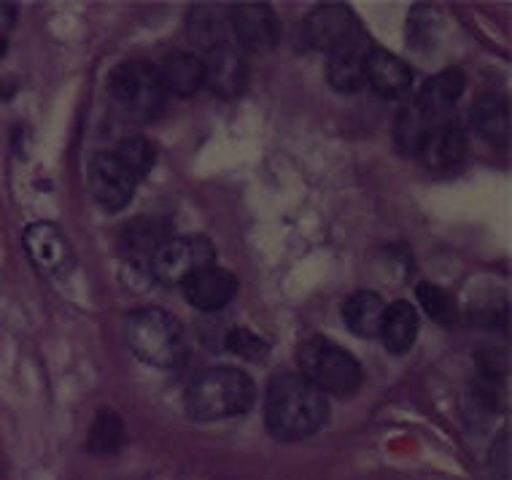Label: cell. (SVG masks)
I'll use <instances>...</instances> for the list:
<instances>
[{
	"label": "cell",
	"instance_id": "6da1fadb",
	"mask_svg": "<svg viewBox=\"0 0 512 480\" xmlns=\"http://www.w3.org/2000/svg\"><path fill=\"white\" fill-rule=\"evenodd\" d=\"M329 402L300 373H278L267 386L265 424L283 443L316 435L327 424Z\"/></svg>",
	"mask_w": 512,
	"mask_h": 480
},
{
	"label": "cell",
	"instance_id": "7a4b0ae2",
	"mask_svg": "<svg viewBox=\"0 0 512 480\" xmlns=\"http://www.w3.org/2000/svg\"><path fill=\"white\" fill-rule=\"evenodd\" d=\"M254 400V381L238 367H211L197 375L184 394L186 413L203 424L243 416L251 410Z\"/></svg>",
	"mask_w": 512,
	"mask_h": 480
},
{
	"label": "cell",
	"instance_id": "3957f363",
	"mask_svg": "<svg viewBox=\"0 0 512 480\" xmlns=\"http://www.w3.org/2000/svg\"><path fill=\"white\" fill-rule=\"evenodd\" d=\"M297 365L302 378L324 397H351L362 386V367L354 354L324 335L302 343L297 351Z\"/></svg>",
	"mask_w": 512,
	"mask_h": 480
},
{
	"label": "cell",
	"instance_id": "277c9868",
	"mask_svg": "<svg viewBox=\"0 0 512 480\" xmlns=\"http://www.w3.org/2000/svg\"><path fill=\"white\" fill-rule=\"evenodd\" d=\"M127 343L133 354L151 367H176L184 362L186 338L184 329L162 308L146 305L130 313L127 319Z\"/></svg>",
	"mask_w": 512,
	"mask_h": 480
},
{
	"label": "cell",
	"instance_id": "5b68a950",
	"mask_svg": "<svg viewBox=\"0 0 512 480\" xmlns=\"http://www.w3.org/2000/svg\"><path fill=\"white\" fill-rule=\"evenodd\" d=\"M108 89L116 103L138 119H154L165 106V95H168L159 79L157 65L146 60H127L116 65L111 71Z\"/></svg>",
	"mask_w": 512,
	"mask_h": 480
},
{
	"label": "cell",
	"instance_id": "8992f818",
	"mask_svg": "<svg viewBox=\"0 0 512 480\" xmlns=\"http://www.w3.org/2000/svg\"><path fill=\"white\" fill-rule=\"evenodd\" d=\"M216 251L213 243L203 235H181V238L165 240L154 257H151V273L159 284L184 286L197 273L213 267Z\"/></svg>",
	"mask_w": 512,
	"mask_h": 480
},
{
	"label": "cell",
	"instance_id": "52a82bcc",
	"mask_svg": "<svg viewBox=\"0 0 512 480\" xmlns=\"http://www.w3.org/2000/svg\"><path fill=\"white\" fill-rule=\"evenodd\" d=\"M359 22H356L354 11L343 6V3H321L313 11H308L305 25H302V36L313 49L318 52H337L343 46L359 41L356 36Z\"/></svg>",
	"mask_w": 512,
	"mask_h": 480
},
{
	"label": "cell",
	"instance_id": "ba28073f",
	"mask_svg": "<svg viewBox=\"0 0 512 480\" xmlns=\"http://www.w3.org/2000/svg\"><path fill=\"white\" fill-rule=\"evenodd\" d=\"M25 251L44 278H62L73 270V246L52 222H36L25 230Z\"/></svg>",
	"mask_w": 512,
	"mask_h": 480
},
{
	"label": "cell",
	"instance_id": "9c48e42d",
	"mask_svg": "<svg viewBox=\"0 0 512 480\" xmlns=\"http://www.w3.org/2000/svg\"><path fill=\"white\" fill-rule=\"evenodd\" d=\"M87 181L95 203L111 214L133 203L135 184H138L122 162L116 160L114 152H100L89 160Z\"/></svg>",
	"mask_w": 512,
	"mask_h": 480
},
{
	"label": "cell",
	"instance_id": "30bf717a",
	"mask_svg": "<svg viewBox=\"0 0 512 480\" xmlns=\"http://www.w3.org/2000/svg\"><path fill=\"white\" fill-rule=\"evenodd\" d=\"M227 17L230 30L248 52H270L281 41V22L267 3H235Z\"/></svg>",
	"mask_w": 512,
	"mask_h": 480
},
{
	"label": "cell",
	"instance_id": "8fae6325",
	"mask_svg": "<svg viewBox=\"0 0 512 480\" xmlns=\"http://www.w3.org/2000/svg\"><path fill=\"white\" fill-rule=\"evenodd\" d=\"M248 65L243 54L230 44H221L203 60V84L221 100L238 98L246 89Z\"/></svg>",
	"mask_w": 512,
	"mask_h": 480
},
{
	"label": "cell",
	"instance_id": "7c38bea8",
	"mask_svg": "<svg viewBox=\"0 0 512 480\" xmlns=\"http://www.w3.org/2000/svg\"><path fill=\"white\" fill-rule=\"evenodd\" d=\"M464 152H467L464 127L453 116H445V119L432 122L421 149H418V157L429 170H445L453 168L464 157Z\"/></svg>",
	"mask_w": 512,
	"mask_h": 480
},
{
	"label": "cell",
	"instance_id": "4fadbf2b",
	"mask_svg": "<svg viewBox=\"0 0 512 480\" xmlns=\"http://www.w3.org/2000/svg\"><path fill=\"white\" fill-rule=\"evenodd\" d=\"M367 84L389 100H407L413 95L415 76L405 60L386 49L367 52Z\"/></svg>",
	"mask_w": 512,
	"mask_h": 480
},
{
	"label": "cell",
	"instance_id": "5bb4252c",
	"mask_svg": "<svg viewBox=\"0 0 512 480\" xmlns=\"http://www.w3.org/2000/svg\"><path fill=\"white\" fill-rule=\"evenodd\" d=\"M184 294L189 303L195 305L197 311L213 313L227 308L238 294V278L232 276L224 267H208L203 273H197L192 281H186Z\"/></svg>",
	"mask_w": 512,
	"mask_h": 480
},
{
	"label": "cell",
	"instance_id": "9a60e30c",
	"mask_svg": "<svg viewBox=\"0 0 512 480\" xmlns=\"http://www.w3.org/2000/svg\"><path fill=\"white\" fill-rule=\"evenodd\" d=\"M464 87H467L464 71L461 68H445V71L426 81L415 103L424 108V114L432 122H437V119H445L448 111L459 103V98L464 95Z\"/></svg>",
	"mask_w": 512,
	"mask_h": 480
},
{
	"label": "cell",
	"instance_id": "2e32d148",
	"mask_svg": "<svg viewBox=\"0 0 512 480\" xmlns=\"http://www.w3.org/2000/svg\"><path fill=\"white\" fill-rule=\"evenodd\" d=\"M157 71L165 92L176 98H192L203 87V60L192 52H170Z\"/></svg>",
	"mask_w": 512,
	"mask_h": 480
},
{
	"label": "cell",
	"instance_id": "e0dca14e",
	"mask_svg": "<svg viewBox=\"0 0 512 480\" xmlns=\"http://www.w3.org/2000/svg\"><path fill=\"white\" fill-rule=\"evenodd\" d=\"M367 52L359 41L329 54L327 79L337 92H359L367 84Z\"/></svg>",
	"mask_w": 512,
	"mask_h": 480
},
{
	"label": "cell",
	"instance_id": "ac0fdd59",
	"mask_svg": "<svg viewBox=\"0 0 512 480\" xmlns=\"http://www.w3.org/2000/svg\"><path fill=\"white\" fill-rule=\"evenodd\" d=\"M389 305L383 303V297L370 289H359L343 303V319L345 327L351 329L359 338H378L380 327H383V316H386Z\"/></svg>",
	"mask_w": 512,
	"mask_h": 480
},
{
	"label": "cell",
	"instance_id": "d6986e66",
	"mask_svg": "<svg viewBox=\"0 0 512 480\" xmlns=\"http://www.w3.org/2000/svg\"><path fill=\"white\" fill-rule=\"evenodd\" d=\"M472 127L483 141L494 146H507L510 141V106L502 95H483L472 106Z\"/></svg>",
	"mask_w": 512,
	"mask_h": 480
},
{
	"label": "cell",
	"instance_id": "ffe728a7",
	"mask_svg": "<svg viewBox=\"0 0 512 480\" xmlns=\"http://www.w3.org/2000/svg\"><path fill=\"white\" fill-rule=\"evenodd\" d=\"M227 27H230V17L221 14L219 6L213 3H197L189 9V17H186V33H189V41L197 46V49H205V54L216 49V46L227 44Z\"/></svg>",
	"mask_w": 512,
	"mask_h": 480
},
{
	"label": "cell",
	"instance_id": "44dd1931",
	"mask_svg": "<svg viewBox=\"0 0 512 480\" xmlns=\"http://www.w3.org/2000/svg\"><path fill=\"white\" fill-rule=\"evenodd\" d=\"M170 240V224L159 216H141L124 227L122 232V251L133 259H149L154 251Z\"/></svg>",
	"mask_w": 512,
	"mask_h": 480
},
{
	"label": "cell",
	"instance_id": "7402d4cb",
	"mask_svg": "<svg viewBox=\"0 0 512 480\" xmlns=\"http://www.w3.org/2000/svg\"><path fill=\"white\" fill-rule=\"evenodd\" d=\"M380 340L391 354H407L418 338V313L410 303H394L386 308L383 327H380Z\"/></svg>",
	"mask_w": 512,
	"mask_h": 480
},
{
	"label": "cell",
	"instance_id": "603a6c76",
	"mask_svg": "<svg viewBox=\"0 0 512 480\" xmlns=\"http://www.w3.org/2000/svg\"><path fill=\"white\" fill-rule=\"evenodd\" d=\"M432 127V119L424 114V108L418 103H405L397 116V125H394V143L402 154H418L421 143H424L426 133Z\"/></svg>",
	"mask_w": 512,
	"mask_h": 480
},
{
	"label": "cell",
	"instance_id": "cb8c5ba5",
	"mask_svg": "<svg viewBox=\"0 0 512 480\" xmlns=\"http://www.w3.org/2000/svg\"><path fill=\"white\" fill-rule=\"evenodd\" d=\"M89 454L95 456H111L119 454L124 445V424L122 416L111 408H103L92 421V429H89Z\"/></svg>",
	"mask_w": 512,
	"mask_h": 480
},
{
	"label": "cell",
	"instance_id": "d4e9b609",
	"mask_svg": "<svg viewBox=\"0 0 512 480\" xmlns=\"http://www.w3.org/2000/svg\"><path fill=\"white\" fill-rule=\"evenodd\" d=\"M415 294H418V303L426 311V316H432L434 321L453 324V321L459 319V305L453 300V294H448L437 284L421 281V284L415 286Z\"/></svg>",
	"mask_w": 512,
	"mask_h": 480
},
{
	"label": "cell",
	"instance_id": "484cf974",
	"mask_svg": "<svg viewBox=\"0 0 512 480\" xmlns=\"http://www.w3.org/2000/svg\"><path fill=\"white\" fill-rule=\"evenodd\" d=\"M114 157L122 162L127 173L135 178V181H141L146 173L154 165V146H151L146 138L141 135H133V138H124L119 146L114 149Z\"/></svg>",
	"mask_w": 512,
	"mask_h": 480
},
{
	"label": "cell",
	"instance_id": "4316f807",
	"mask_svg": "<svg viewBox=\"0 0 512 480\" xmlns=\"http://www.w3.org/2000/svg\"><path fill=\"white\" fill-rule=\"evenodd\" d=\"M221 346L227 348L230 354H238L243 359H251V362H262L267 356V343L259 335H254L251 329H243V327H235L227 332V338Z\"/></svg>",
	"mask_w": 512,
	"mask_h": 480
},
{
	"label": "cell",
	"instance_id": "83f0119b",
	"mask_svg": "<svg viewBox=\"0 0 512 480\" xmlns=\"http://www.w3.org/2000/svg\"><path fill=\"white\" fill-rule=\"evenodd\" d=\"M17 22V9L11 3H0V38L9 36V30Z\"/></svg>",
	"mask_w": 512,
	"mask_h": 480
},
{
	"label": "cell",
	"instance_id": "f1b7e54d",
	"mask_svg": "<svg viewBox=\"0 0 512 480\" xmlns=\"http://www.w3.org/2000/svg\"><path fill=\"white\" fill-rule=\"evenodd\" d=\"M3 52H6V38H0V57H3Z\"/></svg>",
	"mask_w": 512,
	"mask_h": 480
}]
</instances>
